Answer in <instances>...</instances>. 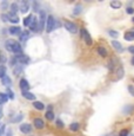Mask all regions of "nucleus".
Wrapping results in <instances>:
<instances>
[{
  "instance_id": "1",
  "label": "nucleus",
  "mask_w": 134,
  "mask_h": 136,
  "mask_svg": "<svg viewBox=\"0 0 134 136\" xmlns=\"http://www.w3.org/2000/svg\"><path fill=\"white\" fill-rule=\"evenodd\" d=\"M5 47H6V50H8V51L13 52V53H16V55L22 53V49H21V46H20V44L13 39L6 40V42H5Z\"/></svg>"
},
{
  "instance_id": "2",
  "label": "nucleus",
  "mask_w": 134,
  "mask_h": 136,
  "mask_svg": "<svg viewBox=\"0 0 134 136\" xmlns=\"http://www.w3.org/2000/svg\"><path fill=\"white\" fill-rule=\"evenodd\" d=\"M64 26H65V29H66L68 32H71V33H73V34L78 33V31H79L78 26L74 24V22H72V21H65L64 22Z\"/></svg>"
},
{
  "instance_id": "3",
  "label": "nucleus",
  "mask_w": 134,
  "mask_h": 136,
  "mask_svg": "<svg viewBox=\"0 0 134 136\" xmlns=\"http://www.w3.org/2000/svg\"><path fill=\"white\" fill-rule=\"evenodd\" d=\"M55 21L57 20L54 19V17H52V16L47 17V19H46V31L47 32H52L55 29Z\"/></svg>"
},
{
  "instance_id": "4",
  "label": "nucleus",
  "mask_w": 134,
  "mask_h": 136,
  "mask_svg": "<svg viewBox=\"0 0 134 136\" xmlns=\"http://www.w3.org/2000/svg\"><path fill=\"white\" fill-rule=\"evenodd\" d=\"M39 14H40V17H39V19H38L39 20V31H42V30L45 29V22H46L47 17H46V13H45L44 10H40Z\"/></svg>"
},
{
  "instance_id": "5",
  "label": "nucleus",
  "mask_w": 134,
  "mask_h": 136,
  "mask_svg": "<svg viewBox=\"0 0 134 136\" xmlns=\"http://www.w3.org/2000/svg\"><path fill=\"white\" fill-rule=\"evenodd\" d=\"M80 36H81V38L85 40V43L87 45H92V38H91L90 33H88L87 31H86V29H80Z\"/></svg>"
},
{
  "instance_id": "6",
  "label": "nucleus",
  "mask_w": 134,
  "mask_h": 136,
  "mask_svg": "<svg viewBox=\"0 0 134 136\" xmlns=\"http://www.w3.org/2000/svg\"><path fill=\"white\" fill-rule=\"evenodd\" d=\"M14 59L17 60V63H20V64H27V63L29 62V58L27 56H25V55H17L16 57H14Z\"/></svg>"
},
{
  "instance_id": "7",
  "label": "nucleus",
  "mask_w": 134,
  "mask_h": 136,
  "mask_svg": "<svg viewBox=\"0 0 134 136\" xmlns=\"http://www.w3.org/2000/svg\"><path fill=\"white\" fill-rule=\"evenodd\" d=\"M20 132L22 134H29V133H32V125L28 123H22L20 125Z\"/></svg>"
},
{
  "instance_id": "8",
  "label": "nucleus",
  "mask_w": 134,
  "mask_h": 136,
  "mask_svg": "<svg viewBox=\"0 0 134 136\" xmlns=\"http://www.w3.org/2000/svg\"><path fill=\"white\" fill-rule=\"evenodd\" d=\"M29 29H31V31H33V32L39 31V20H38L37 17H33L31 25H29Z\"/></svg>"
},
{
  "instance_id": "9",
  "label": "nucleus",
  "mask_w": 134,
  "mask_h": 136,
  "mask_svg": "<svg viewBox=\"0 0 134 136\" xmlns=\"http://www.w3.org/2000/svg\"><path fill=\"white\" fill-rule=\"evenodd\" d=\"M134 111V105L133 104H126L122 108V114L123 115H131Z\"/></svg>"
},
{
  "instance_id": "10",
  "label": "nucleus",
  "mask_w": 134,
  "mask_h": 136,
  "mask_svg": "<svg viewBox=\"0 0 134 136\" xmlns=\"http://www.w3.org/2000/svg\"><path fill=\"white\" fill-rule=\"evenodd\" d=\"M33 123H34V127L37 128V129H42V128L45 127V122L44 120H41V118L37 117L33 120Z\"/></svg>"
},
{
  "instance_id": "11",
  "label": "nucleus",
  "mask_w": 134,
  "mask_h": 136,
  "mask_svg": "<svg viewBox=\"0 0 134 136\" xmlns=\"http://www.w3.org/2000/svg\"><path fill=\"white\" fill-rule=\"evenodd\" d=\"M20 89L22 90V91H28L29 89V83L27 82V79H25V78H22V79H20Z\"/></svg>"
},
{
  "instance_id": "12",
  "label": "nucleus",
  "mask_w": 134,
  "mask_h": 136,
  "mask_svg": "<svg viewBox=\"0 0 134 136\" xmlns=\"http://www.w3.org/2000/svg\"><path fill=\"white\" fill-rule=\"evenodd\" d=\"M7 17H8V20L11 22H13V24H18L19 22V17H18V14H16V13H11L9 12L8 14H7Z\"/></svg>"
},
{
  "instance_id": "13",
  "label": "nucleus",
  "mask_w": 134,
  "mask_h": 136,
  "mask_svg": "<svg viewBox=\"0 0 134 136\" xmlns=\"http://www.w3.org/2000/svg\"><path fill=\"white\" fill-rule=\"evenodd\" d=\"M112 46L114 47V50H117L118 52H123V47L118 40H112Z\"/></svg>"
},
{
  "instance_id": "14",
  "label": "nucleus",
  "mask_w": 134,
  "mask_h": 136,
  "mask_svg": "<svg viewBox=\"0 0 134 136\" xmlns=\"http://www.w3.org/2000/svg\"><path fill=\"white\" fill-rule=\"evenodd\" d=\"M19 10L22 12V13H27L28 10H29V4L27 1H22L21 4H20V8Z\"/></svg>"
},
{
  "instance_id": "15",
  "label": "nucleus",
  "mask_w": 134,
  "mask_h": 136,
  "mask_svg": "<svg viewBox=\"0 0 134 136\" xmlns=\"http://www.w3.org/2000/svg\"><path fill=\"white\" fill-rule=\"evenodd\" d=\"M123 38L127 42H133L134 40V31H127L123 34Z\"/></svg>"
},
{
  "instance_id": "16",
  "label": "nucleus",
  "mask_w": 134,
  "mask_h": 136,
  "mask_svg": "<svg viewBox=\"0 0 134 136\" xmlns=\"http://www.w3.org/2000/svg\"><path fill=\"white\" fill-rule=\"evenodd\" d=\"M9 33L11 34H16V36H18V34H21V29H20L19 26H12V27H9Z\"/></svg>"
},
{
  "instance_id": "17",
  "label": "nucleus",
  "mask_w": 134,
  "mask_h": 136,
  "mask_svg": "<svg viewBox=\"0 0 134 136\" xmlns=\"http://www.w3.org/2000/svg\"><path fill=\"white\" fill-rule=\"evenodd\" d=\"M33 107L37 110H44L45 109V104L42 102H39V101H34V102H33Z\"/></svg>"
},
{
  "instance_id": "18",
  "label": "nucleus",
  "mask_w": 134,
  "mask_h": 136,
  "mask_svg": "<svg viewBox=\"0 0 134 136\" xmlns=\"http://www.w3.org/2000/svg\"><path fill=\"white\" fill-rule=\"evenodd\" d=\"M82 12V6L81 5H75L74 8H73V16H79Z\"/></svg>"
},
{
  "instance_id": "19",
  "label": "nucleus",
  "mask_w": 134,
  "mask_h": 136,
  "mask_svg": "<svg viewBox=\"0 0 134 136\" xmlns=\"http://www.w3.org/2000/svg\"><path fill=\"white\" fill-rule=\"evenodd\" d=\"M22 96H24L25 98H27V99H29V101H34L35 99V95H33L32 92H29V91H22Z\"/></svg>"
},
{
  "instance_id": "20",
  "label": "nucleus",
  "mask_w": 134,
  "mask_h": 136,
  "mask_svg": "<svg viewBox=\"0 0 134 136\" xmlns=\"http://www.w3.org/2000/svg\"><path fill=\"white\" fill-rule=\"evenodd\" d=\"M98 53H99L102 58H106V57H107V50L103 46H99L98 47Z\"/></svg>"
},
{
  "instance_id": "21",
  "label": "nucleus",
  "mask_w": 134,
  "mask_h": 136,
  "mask_svg": "<svg viewBox=\"0 0 134 136\" xmlns=\"http://www.w3.org/2000/svg\"><path fill=\"white\" fill-rule=\"evenodd\" d=\"M123 75H125V71H123V67L122 66H119L117 69V80L121 79V78L123 77Z\"/></svg>"
},
{
  "instance_id": "22",
  "label": "nucleus",
  "mask_w": 134,
  "mask_h": 136,
  "mask_svg": "<svg viewBox=\"0 0 134 136\" xmlns=\"http://www.w3.org/2000/svg\"><path fill=\"white\" fill-rule=\"evenodd\" d=\"M22 118H24V115H22V114H17L14 117L11 118V122L12 123H18V122H20Z\"/></svg>"
},
{
  "instance_id": "23",
  "label": "nucleus",
  "mask_w": 134,
  "mask_h": 136,
  "mask_svg": "<svg viewBox=\"0 0 134 136\" xmlns=\"http://www.w3.org/2000/svg\"><path fill=\"white\" fill-rule=\"evenodd\" d=\"M1 84L5 85V87H8V85H11V84H12L11 78H9L8 76H5V77L1 79Z\"/></svg>"
},
{
  "instance_id": "24",
  "label": "nucleus",
  "mask_w": 134,
  "mask_h": 136,
  "mask_svg": "<svg viewBox=\"0 0 134 136\" xmlns=\"http://www.w3.org/2000/svg\"><path fill=\"white\" fill-rule=\"evenodd\" d=\"M19 38H20V40H21V42H26V40L29 38V33H28L27 31H22L21 34L19 36Z\"/></svg>"
},
{
  "instance_id": "25",
  "label": "nucleus",
  "mask_w": 134,
  "mask_h": 136,
  "mask_svg": "<svg viewBox=\"0 0 134 136\" xmlns=\"http://www.w3.org/2000/svg\"><path fill=\"white\" fill-rule=\"evenodd\" d=\"M79 128H80V125H79L78 122H73V123L70 124V130H72V132H78Z\"/></svg>"
},
{
  "instance_id": "26",
  "label": "nucleus",
  "mask_w": 134,
  "mask_h": 136,
  "mask_svg": "<svg viewBox=\"0 0 134 136\" xmlns=\"http://www.w3.org/2000/svg\"><path fill=\"white\" fill-rule=\"evenodd\" d=\"M22 70H24V66H22L21 64H20V65H16V67L13 69V74L14 75H19V74H21V72H22Z\"/></svg>"
},
{
  "instance_id": "27",
  "label": "nucleus",
  "mask_w": 134,
  "mask_h": 136,
  "mask_svg": "<svg viewBox=\"0 0 134 136\" xmlns=\"http://www.w3.org/2000/svg\"><path fill=\"white\" fill-rule=\"evenodd\" d=\"M111 7L112 8H114V10H117V8H120L121 7V2L120 1H117V0H113V1H111Z\"/></svg>"
},
{
  "instance_id": "28",
  "label": "nucleus",
  "mask_w": 134,
  "mask_h": 136,
  "mask_svg": "<svg viewBox=\"0 0 134 136\" xmlns=\"http://www.w3.org/2000/svg\"><path fill=\"white\" fill-rule=\"evenodd\" d=\"M45 117L48 121H53L54 120V112H53L52 110H48V111H46V114H45Z\"/></svg>"
},
{
  "instance_id": "29",
  "label": "nucleus",
  "mask_w": 134,
  "mask_h": 136,
  "mask_svg": "<svg viewBox=\"0 0 134 136\" xmlns=\"http://www.w3.org/2000/svg\"><path fill=\"white\" fill-rule=\"evenodd\" d=\"M32 19H33V16H32V14L27 16L26 18L24 19V25H25V26H29V25H31V22H32Z\"/></svg>"
},
{
  "instance_id": "30",
  "label": "nucleus",
  "mask_w": 134,
  "mask_h": 136,
  "mask_svg": "<svg viewBox=\"0 0 134 136\" xmlns=\"http://www.w3.org/2000/svg\"><path fill=\"white\" fill-rule=\"evenodd\" d=\"M18 10H19V6H18L17 2H13V4L11 5V13H16L18 12Z\"/></svg>"
},
{
  "instance_id": "31",
  "label": "nucleus",
  "mask_w": 134,
  "mask_h": 136,
  "mask_svg": "<svg viewBox=\"0 0 134 136\" xmlns=\"http://www.w3.org/2000/svg\"><path fill=\"white\" fill-rule=\"evenodd\" d=\"M6 76V67L4 66V65H0V78H4Z\"/></svg>"
},
{
  "instance_id": "32",
  "label": "nucleus",
  "mask_w": 134,
  "mask_h": 136,
  "mask_svg": "<svg viewBox=\"0 0 134 136\" xmlns=\"http://www.w3.org/2000/svg\"><path fill=\"white\" fill-rule=\"evenodd\" d=\"M108 34H110L112 38H118L119 37V32L114 31V30H110V31H108Z\"/></svg>"
},
{
  "instance_id": "33",
  "label": "nucleus",
  "mask_w": 134,
  "mask_h": 136,
  "mask_svg": "<svg viewBox=\"0 0 134 136\" xmlns=\"http://www.w3.org/2000/svg\"><path fill=\"white\" fill-rule=\"evenodd\" d=\"M114 66H115V63H114V60H110V63L107 64V69L110 70L111 72L114 70Z\"/></svg>"
},
{
  "instance_id": "34",
  "label": "nucleus",
  "mask_w": 134,
  "mask_h": 136,
  "mask_svg": "<svg viewBox=\"0 0 134 136\" xmlns=\"http://www.w3.org/2000/svg\"><path fill=\"white\" fill-rule=\"evenodd\" d=\"M0 101H1L2 103L7 102V101H8V96H7L6 94H4V92H0Z\"/></svg>"
},
{
  "instance_id": "35",
  "label": "nucleus",
  "mask_w": 134,
  "mask_h": 136,
  "mask_svg": "<svg viewBox=\"0 0 134 136\" xmlns=\"http://www.w3.org/2000/svg\"><path fill=\"white\" fill-rule=\"evenodd\" d=\"M7 96H8V98H11V99H13L14 98V94H13V91H12L9 88H7Z\"/></svg>"
},
{
  "instance_id": "36",
  "label": "nucleus",
  "mask_w": 134,
  "mask_h": 136,
  "mask_svg": "<svg viewBox=\"0 0 134 136\" xmlns=\"http://www.w3.org/2000/svg\"><path fill=\"white\" fill-rule=\"evenodd\" d=\"M127 89H128V91H130L131 96H133V97H134V87H133V85H128Z\"/></svg>"
},
{
  "instance_id": "37",
  "label": "nucleus",
  "mask_w": 134,
  "mask_h": 136,
  "mask_svg": "<svg viewBox=\"0 0 134 136\" xmlns=\"http://www.w3.org/2000/svg\"><path fill=\"white\" fill-rule=\"evenodd\" d=\"M128 134H130V132H128L127 129H123L120 132V134H119V136H128Z\"/></svg>"
},
{
  "instance_id": "38",
  "label": "nucleus",
  "mask_w": 134,
  "mask_h": 136,
  "mask_svg": "<svg viewBox=\"0 0 134 136\" xmlns=\"http://www.w3.org/2000/svg\"><path fill=\"white\" fill-rule=\"evenodd\" d=\"M33 10L35 12H40V8H39V4L38 2H33Z\"/></svg>"
},
{
  "instance_id": "39",
  "label": "nucleus",
  "mask_w": 134,
  "mask_h": 136,
  "mask_svg": "<svg viewBox=\"0 0 134 136\" xmlns=\"http://www.w3.org/2000/svg\"><path fill=\"white\" fill-rule=\"evenodd\" d=\"M57 127H59V128H64V122H62L61 120H57Z\"/></svg>"
},
{
  "instance_id": "40",
  "label": "nucleus",
  "mask_w": 134,
  "mask_h": 136,
  "mask_svg": "<svg viewBox=\"0 0 134 136\" xmlns=\"http://www.w3.org/2000/svg\"><path fill=\"white\" fill-rule=\"evenodd\" d=\"M6 132V127L5 125H0V136H2Z\"/></svg>"
},
{
  "instance_id": "41",
  "label": "nucleus",
  "mask_w": 134,
  "mask_h": 136,
  "mask_svg": "<svg viewBox=\"0 0 134 136\" xmlns=\"http://www.w3.org/2000/svg\"><path fill=\"white\" fill-rule=\"evenodd\" d=\"M126 13L133 14L134 13V8H133V7H127V8H126Z\"/></svg>"
},
{
  "instance_id": "42",
  "label": "nucleus",
  "mask_w": 134,
  "mask_h": 136,
  "mask_svg": "<svg viewBox=\"0 0 134 136\" xmlns=\"http://www.w3.org/2000/svg\"><path fill=\"white\" fill-rule=\"evenodd\" d=\"M1 7H2V10H6L7 7H8V2H7V1H2L1 2Z\"/></svg>"
},
{
  "instance_id": "43",
  "label": "nucleus",
  "mask_w": 134,
  "mask_h": 136,
  "mask_svg": "<svg viewBox=\"0 0 134 136\" xmlns=\"http://www.w3.org/2000/svg\"><path fill=\"white\" fill-rule=\"evenodd\" d=\"M1 19H2V21H8V17H7V14H1Z\"/></svg>"
},
{
  "instance_id": "44",
  "label": "nucleus",
  "mask_w": 134,
  "mask_h": 136,
  "mask_svg": "<svg viewBox=\"0 0 134 136\" xmlns=\"http://www.w3.org/2000/svg\"><path fill=\"white\" fill-rule=\"evenodd\" d=\"M6 58H5V56H4V55H0V62H1V63H6Z\"/></svg>"
},
{
  "instance_id": "45",
  "label": "nucleus",
  "mask_w": 134,
  "mask_h": 136,
  "mask_svg": "<svg viewBox=\"0 0 134 136\" xmlns=\"http://www.w3.org/2000/svg\"><path fill=\"white\" fill-rule=\"evenodd\" d=\"M128 51H130L131 53L134 56V46H130V47H128Z\"/></svg>"
},
{
  "instance_id": "46",
  "label": "nucleus",
  "mask_w": 134,
  "mask_h": 136,
  "mask_svg": "<svg viewBox=\"0 0 134 136\" xmlns=\"http://www.w3.org/2000/svg\"><path fill=\"white\" fill-rule=\"evenodd\" d=\"M6 136H12V130L8 129V132H6Z\"/></svg>"
},
{
  "instance_id": "47",
  "label": "nucleus",
  "mask_w": 134,
  "mask_h": 136,
  "mask_svg": "<svg viewBox=\"0 0 134 136\" xmlns=\"http://www.w3.org/2000/svg\"><path fill=\"white\" fill-rule=\"evenodd\" d=\"M131 64H132L133 66H134V56L132 57V59H131Z\"/></svg>"
},
{
  "instance_id": "48",
  "label": "nucleus",
  "mask_w": 134,
  "mask_h": 136,
  "mask_svg": "<svg viewBox=\"0 0 134 136\" xmlns=\"http://www.w3.org/2000/svg\"><path fill=\"white\" fill-rule=\"evenodd\" d=\"M2 114H4V112H2V110L0 109V120H1V117H2Z\"/></svg>"
},
{
  "instance_id": "49",
  "label": "nucleus",
  "mask_w": 134,
  "mask_h": 136,
  "mask_svg": "<svg viewBox=\"0 0 134 136\" xmlns=\"http://www.w3.org/2000/svg\"><path fill=\"white\" fill-rule=\"evenodd\" d=\"M103 136H111V134H106V135H103Z\"/></svg>"
},
{
  "instance_id": "50",
  "label": "nucleus",
  "mask_w": 134,
  "mask_h": 136,
  "mask_svg": "<svg viewBox=\"0 0 134 136\" xmlns=\"http://www.w3.org/2000/svg\"><path fill=\"white\" fill-rule=\"evenodd\" d=\"M1 105H2V102H1V101H0V107H1Z\"/></svg>"
},
{
  "instance_id": "51",
  "label": "nucleus",
  "mask_w": 134,
  "mask_h": 136,
  "mask_svg": "<svg viewBox=\"0 0 134 136\" xmlns=\"http://www.w3.org/2000/svg\"><path fill=\"white\" fill-rule=\"evenodd\" d=\"M132 21H133V22H134V17H133V18H132Z\"/></svg>"
}]
</instances>
